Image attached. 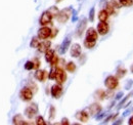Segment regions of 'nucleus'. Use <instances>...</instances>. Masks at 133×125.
<instances>
[{
	"label": "nucleus",
	"instance_id": "1",
	"mask_svg": "<svg viewBox=\"0 0 133 125\" xmlns=\"http://www.w3.org/2000/svg\"><path fill=\"white\" fill-rule=\"evenodd\" d=\"M73 9H74L73 6H69V7H66V8H64V9L59 10L58 15L56 16L55 18L57 20V22H58L59 24H65V23H66V22L69 21V18L72 16Z\"/></svg>",
	"mask_w": 133,
	"mask_h": 125
},
{
	"label": "nucleus",
	"instance_id": "2",
	"mask_svg": "<svg viewBox=\"0 0 133 125\" xmlns=\"http://www.w3.org/2000/svg\"><path fill=\"white\" fill-rule=\"evenodd\" d=\"M104 86L109 90H114L119 86V79L114 75H109L104 80Z\"/></svg>",
	"mask_w": 133,
	"mask_h": 125
},
{
	"label": "nucleus",
	"instance_id": "3",
	"mask_svg": "<svg viewBox=\"0 0 133 125\" xmlns=\"http://www.w3.org/2000/svg\"><path fill=\"white\" fill-rule=\"evenodd\" d=\"M38 105L37 104H35V103H32V104H30L26 109L24 111V113H25V115L29 118V119H32L34 118L37 114H38Z\"/></svg>",
	"mask_w": 133,
	"mask_h": 125
},
{
	"label": "nucleus",
	"instance_id": "4",
	"mask_svg": "<svg viewBox=\"0 0 133 125\" xmlns=\"http://www.w3.org/2000/svg\"><path fill=\"white\" fill-rule=\"evenodd\" d=\"M87 22H88V20L85 16H83L79 21V23H78V25L76 27V31H75V35L77 37H81L83 35L84 31L86 30V27H87Z\"/></svg>",
	"mask_w": 133,
	"mask_h": 125
},
{
	"label": "nucleus",
	"instance_id": "5",
	"mask_svg": "<svg viewBox=\"0 0 133 125\" xmlns=\"http://www.w3.org/2000/svg\"><path fill=\"white\" fill-rule=\"evenodd\" d=\"M54 80L56 81V83L62 84V85L66 81V74L63 68H61V67H56V72H55Z\"/></svg>",
	"mask_w": 133,
	"mask_h": 125
},
{
	"label": "nucleus",
	"instance_id": "6",
	"mask_svg": "<svg viewBox=\"0 0 133 125\" xmlns=\"http://www.w3.org/2000/svg\"><path fill=\"white\" fill-rule=\"evenodd\" d=\"M33 91L29 87H24L19 91V97L24 102H30L33 98Z\"/></svg>",
	"mask_w": 133,
	"mask_h": 125
},
{
	"label": "nucleus",
	"instance_id": "7",
	"mask_svg": "<svg viewBox=\"0 0 133 125\" xmlns=\"http://www.w3.org/2000/svg\"><path fill=\"white\" fill-rule=\"evenodd\" d=\"M50 34H51V29L48 28L47 26H42L39 30H38V38L41 39V40H45V39H48L50 38Z\"/></svg>",
	"mask_w": 133,
	"mask_h": 125
},
{
	"label": "nucleus",
	"instance_id": "8",
	"mask_svg": "<svg viewBox=\"0 0 133 125\" xmlns=\"http://www.w3.org/2000/svg\"><path fill=\"white\" fill-rule=\"evenodd\" d=\"M63 91H64L63 86H62V84H58V83L52 85L51 89H50V93L52 95V97H54V98H59L61 95L63 94Z\"/></svg>",
	"mask_w": 133,
	"mask_h": 125
},
{
	"label": "nucleus",
	"instance_id": "9",
	"mask_svg": "<svg viewBox=\"0 0 133 125\" xmlns=\"http://www.w3.org/2000/svg\"><path fill=\"white\" fill-rule=\"evenodd\" d=\"M71 43H72V38H71V36H66V38L63 40L61 46L58 48L59 53H61V54H65L66 51H68V49L70 48V46H71Z\"/></svg>",
	"mask_w": 133,
	"mask_h": 125
},
{
	"label": "nucleus",
	"instance_id": "10",
	"mask_svg": "<svg viewBox=\"0 0 133 125\" xmlns=\"http://www.w3.org/2000/svg\"><path fill=\"white\" fill-rule=\"evenodd\" d=\"M52 18H53L52 16L50 15L47 10H45L44 12H42V15H41L40 18H39V24L41 26H47L48 24H51Z\"/></svg>",
	"mask_w": 133,
	"mask_h": 125
},
{
	"label": "nucleus",
	"instance_id": "11",
	"mask_svg": "<svg viewBox=\"0 0 133 125\" xmlns=\"http://www.w3.org/2000/svg\"><path fill=\"white\" fill-rule=\"evenodd\" d=\"M98 39V33L97 31L94 29V28H89L87 31H86V37H85V40H88V41H94L96 42Z\"/></svg>",
	"mask_w": 133,
	"mask_h": 125
},
{
	"label": "nucleus",
	"instance_id": "12",
	"mask_svg": "<svg viewBox=\"0 0 133 125\" xmlns=\"http://www.w3.org/2000/svg\"><path fill=\"white\" fill-rule=\"evenodd\" d=\"M71 47V49H70V53H71V57L72 58H76V59H78V58H80V55H81V53H82V47L80 44H78V43H74Z\"/></svg>",
	"mask_w": 133,
	"mask_h": 125
},
{
	"label": "nucleus",
	"instance_id": "13",
	"mask_svg": "<svg viewBox=\"0 0 133 125\" xmlns=\"http://www.w3.org/2000/svg\"><path fill=\"white\" fill-rule=\"evenodd\" d=\"M96 31H97V33L99 35L104 36V35H107L109 33V31H110V25L107 22H99L98 25H97Z\"/></svg>",
	"mask_w": 133,
	"mask_h": 125
},
{
	"label": "nucleus",
	"instance_id": "14",
	"mask_svg": "<svg viewBox=\"0 0 133 125\" xmlns=\"http://www.w3.org/2000/svg\"><path fill=\"white\" fill-rule=\"evenodd\" d=\"M101 110H102V108H101V106L98 103H93L88 107V112H89L88 114H90L91 116L95 117L99 112H101Z\"/></svg>",
	"mask_w": 133,
	"mask_h": 125
},
{
	"label": "nucleus",
	"instance_id": "15",
	"mask_svg": "<svg viewBox=\"0 0 133 125\" xmlns=\"http://www.w3.org/2000/svg\"><path fill=\"white\" fill-rule=\"evenodd\" d=\"M34 76H35L36 80H38V81H40V82H44V81L46 80V78L48 77V73H47V71H45V70L37 69Z\"/></svg>",
	"mask_w": 133,
	"mask_h": 125
},
{
	"label": "nucleus",
	"instance_id": "16",
	"mask_svg": "<svg viewBox=\"0 0 133 125\" xmlns=\"http://www.w3.org/2000/svg\"><path fill=\"white\" fill-rule=\"evenodd\" d=\"M50 46H51V42H50L49 40L45 39V40H43V41H41V42L39 43L37 49H38L39 52H43V53H44L47 49H49Z\"/></svg>",
	"mask_w": 133,
	"mask_h": 125
},
{
	"label": "nucleus",
	"instance_id": "17",
	"mask_svg": "<svg viewBox=\"0 0 133 125\" xmlns=\"http://www.w3.org/2000/svg\"><path fill=\"white\" fill-rule=\"evenodd\" d=\"M75 117H76V119H78L79 121H81V122H87L88 121V119H89V114L86 112V111H80V112H77L76 113V115H75Z\"/></svg>",
	"mask_w": 133,
	"mask_h": 125
},
{
	"label": "nucleus",
	"instance_id": "18",
	"mask_svg": "<svg viewBox=\"0 0 133 125\" xmlns=\"http://www.w3.org/2000/svg\"><path fill=\"white\" fill-rule=\"evenodd\" d=\"M104 9L108 11V14L110 15V16H114L115 14H116V8L111 4V2L109 1V2H107L105 4H104Z\"/></svg>",
	"mask_w": 133,
	"mask_h": 125
},
{
	"label": "nucleus",
	"instance_id": "19",
	"mask_svg": "<svg viewBox=\"0 0 133 125\" xmlns=\"http://www.w3.org/2000/svg\"><path fill=\"white\" fill-rule=\"evenodd\" d=\"M12 124H16V125L26 124V122L24 121V118H23V116L21 114H17L12 118Z\"/></svg>",
	"mask_w": 133,
	"mask_h": 125
},
{
	"label": "nucleus",
	"instance_id": "20",
	"mask_svg": "<svg viewBox=\"0 0 133 125\" xmlns=\"http://www.w3.org/2000/svg\"><path fill=\"white\" fill-rule=\"evenodd\" d=\"M109 16H110V15L108 14V11L105 9H101L98 12V20H99V22H107L109 20Z\"/></svg>",
	"mask_w": 133,
	"mask_h": 125
},
{
	"label": "nucleus",
	"instance_id": "21",
	"mask_svg": "<svg viewBox=\"0 0 133 125\" xmlns=\"http://www.w3.org/2000/svg\"><path fill=\"white\" fill-rule=\"evenodd\" d=\"M127 74V70L124 68V67H119L117 69V72H116V77L118 79H121L123 77H125V75Z\"/></svg>",
	"mask_w": 133,
	"mask_h": 125
},
{
	"label": "nucleus",
	"instance_id": "22",
	"mask_svg": "<svg viewBox=\"0 0 133 125\" xmlns=\"http://www.w3.org/2000/svg\"><path fill=\"white\" fill-rule=\"evenodd\" d=\"M44 53H45V55H44L45 61H46L47 63H49L50 61H51V59L53 58V55L55 54V53H54V50H53V49H51V48L47 49V50H46Z\"/></svg>",
	"mask_w": 133,
	"mask_h": 125
},
{
	"label": "nucleus",
	"instance_id": "23",
	"mask_svg": "<svg viewBox=\"0 0 133 125\" xmlns=\"http://www.w3.org/2000/svg\"><path fill=\"white\" fill-rule=\"evenodd\" d=\"M47 11H48L50 15L52 16V17L54 18V17H56V16L58 15V12H59V9L57 8V6H54V5H53V6H50L49 8L47 9Z\"/></svg>",
	"mask_w": 133,
	"mask_h": 125
},
{
	"label": "nucleus",
	"instance_id": "24",
	"mask_svg": "<svg viewBox=\"0 0 133 125\" xmlns=\"http://www.w3.org/2000/svg\"><path fill=\"white\" fill-rule=\"evenodd\" d=\"M76 68H77L76 64L74 62H69L66 65V70L68 72H70V73H74L76 71Z\"/></svg>",
	"mask_w": 133,
	"mask_h": 125
},
{
	"label": "nucleus",
	"instance_id": "25",
	"mask_svg": "<svg viewBox=\"0 0 133 125\" xmlns=\"http://www.w3.org/2000/svg\"><path fill=\"white\" fill-rule=\"evenodd\" d=\"M40 43V39L38 38V36H34L33 38L31 39V42H30V47L32 48H37L38 45Z\"/></svg>",
	"mask_w": 133,
	"mask_h": 125
},
{
	"label": "nucleus",
	"instance_id": "26",
	"mask_svg": "<svg viewBox=\"0 0 133 125\" xmlns=\"http://www.w3.org/2000/svg\"><path fill=\"white\" fill-rule=\"evenodd\" d=\"M119 3L122 7H130L133 6V0H119Z\"/></svg>",
	"mask_w": 133,
	"mask_h": 125
},
{
	"label": "nucleus",
	"instance_id": "27",
	"mask_svg": "<svg viewBox=\"0 0 133 125\" xmlns=\"http://www.w3.org/2000/svg\"><path fill=\"white\" fill-rule=\"evenodd\" d=\"M94 18H95V7L92 6L90 8V10H89V14H88V20H89V22L93 23L94 22Z\"/></svg>",
	"mask_w": 133,
	"mask_h": 125
},
{
	"label": "nucleus",
	"instance_id": "28",
	"mask_svg": "<svg viewBox=\"0 0 133 125\" xmlns=\"http://www.w3.org/2000/svg\"><path fill=\"white\" fill-rule=\"evenodd\" d=\"M130 97H131V95H130V93H128L126 96H125V97H124V98H123V99H121V102L119 103V106L117 107V109H118V110L122 109V107L124 106V104H125V103H127V101H128Z\"/></svg>",
	"mask_w": 133,
	"mask_h": 125
},
{
	"label": "nucleus",
	"instance_id": "29",
	"mask_svg": "<svg viewBox=\"0 0 133 125\" xmlns=\"http://www.w3.org/2000/svg\"><path fill=\"white\" fill-rule=\"evenodd\" d=\"M95 44H96V42H94V41H88V40H84V46L86 47V48H88V49L93 48V47L95 46Z\"/></svg>",
	"mask_w": 133,
	"mask_h": 125
},
{
	"label": "nucleus",
	"instance_id": "30",
	"mask_svg": "<svg viewBox=\"0 0 133 125\" xmlns=\"http://www.w3.org/2000/svg\"><path fill=\"white\" fill-rule=\"evenodd\" d=\"M24 68H25V70H28V71H30V70H33V69H34L33 61H27V62L25 63V66H24Z\"/></svg>",
	"mask_w": 133,
	"mask_h": 125
},
{
	"label": "nucleus",
	"instance_id": "31",
	"mask_svg": "<svg viewBox=\"0 0 133 125\" xmlns=\"http://www.w3.org/2000/svg\"><path fill=\"white\" fill-rule=\"evenodd\" d=\"M117 116H118V113H116L115 115H113V114H111V115H109L102 122H101V124H105V123H108L109 121H111V120H113V119H115Z\"/></svg>",
	"mask_w": 133,
	"mask_h": 125
},
{
	"label": "nucleus",
	"instance_id": "32",
	"mask_svg": "<svg viewBox=\"0 0 133 125\" xmlns=\"http://www.w3.org/2000/svg\"><path fill=\"white\" fill-rule=\"evenodd\" d=\"M37 125H45L46 124V122H45V120H44V118L42 117V116H37L36 117V122H35Z\"/></svg>",
	"mask_w": 133,
	"mask_h": 125
},
{
	"label": "nucleus",
	"instance_id": "33",
	"mask_svg": "<svg viewBox=\"0 0 133 125\" xmlns=\"http://www.w3.org/2000/svg\"><path fill=\"white\" fill-rule=\"evenodd\" d=\"M55 72H56V67H51L49 74H48V78L50 80H53L54 79V77H55Z\"/></svg>",
	"mask_w": 133,
	"mask_h": 125
},
{
	"label": "nucleus",
	"instance_id": "34",
	"mask_svg": "<svg viewBox=\"0 0 133 125\" xmlns=\"http://www.w3.org/2000/svg\"><path fill=\"white\" fill-rule=\"evenodd\" d=\"M57 63H58V57L54 54L53 58L51 59V61L49 62L50 66H51V67H56V66H57Z\"/></svg>",
	"mask_w": 133,
	"mask_h": 125
},
{
	"label": "nucleus",
	"instance_id": "35",
	"mask_svg": "<svg viewBox=\"0 0 133 125\" xmlns=\"http://www.w3.org/2000/svg\"><path fill=\"white\" fill-rule=\"evenodd\" d=\"M95 95H96V97H98L99 99H104V98H105V91H103V90H101V89H100V90H97Z\"/></svg>",
	"mask_w": 133,
	"mask_h": 125
},
{
	"label": "nucleus",
	"instance_id": "36",
	"mask_svg": "<svg viewBox=\"0 0 133 125\" xmlns=\"http://www.w3.org/2000/svg\"><path fill=\"white\" fill-rule=\"evenodd\" d=\"M72 22L73 23H76L77 21H78V10H75V9H73V11H72Z\"/></svg>",
	"mask_w": 133,
	"mask_h": 125
},
{
	"label": "nucleus",
	"instance_id": "37",
	"mask_svg": "<svg viewBox=\"0 0 133 125\" xmlns=\"http://www.w3.org/2000/svg\"><path fill=\"white\" fill-rule=\"evenodd\" d=\"M55 117V108L53 106H50L49 110V120H52Z\"/></svg>",
	"mask_w": 133,
	"mask_h": 125
},
{
	"label": "nucleus",
	"instance_id": "38",
	"mask_svg": "<svg viewBox=\"0 0 133 125\" xmlns=\"http://www.w3.org/2000/svg\"><path fill=\"white\" fill-rule=\"evenodd\" d=\"M107 114H108V112H102V113H101V112H99V113H98V114L95 116V119H96V120H101V119H102L104 116H107Z\"/></svg>",
	"mask_w": 133,
	"mask_h": 125
},
{
	"label": "nucleus",
	"instance_id": "39",
	"mask_svg": "<svg viewBox=\"0 0 133 125\" xmlns=\"http://www.w3.org/2000/svg\"><path fill=\"white\" fill-rule=\"evenodd\" d=\"M28 87H29V88H30V89L33 91V93H35V92L38 90V87L35 85V83H33V82H31V83L29 84V86H28Z\"/></svg>",
	"mask_w": 133,
	"mask_h": 125
},
{
	"label": "nucleus",
	"instance_id": "40",
	"mask_svg": "<svg viewBox=\"0 0 133 125\" xmlns=\"http://www.w3.org/2000/svg\"><path fill=\"white\" fill-rule=\"evenodd\" d=\"M33 64H34V69H35V70L39 69V67H40V65H41V63H40V61H39L38 59H34Z\"/></svg>",
	"mask_w": 133,
	"mask_h": 125
},
{
	"label": "nucleus",
	"instance_id": "41",
	"mask_svg": "<svg viewBox=\"0 0 133 125\" xmlns=\"http://www.w3.org/2000/svg\"><path fill=\"white\" fill-rule=\"evenodd\" d=\"M132 85H133V80H128L127 83L125 84V89L126 90H129L132 87Z\"/></svg>",
	"mask_w": 133,
	"mask_h": 125
},
{
	"label": "nucleus",
	"instance_id": "42",
	"mask_svg": "<svg viewBox=\"0 0 133 125\" xmlns=\"http://www.w3.org/2000/svg\"><path fill=\"white\" fill-rule=\"evenodd\" d=\"M58 34V30L56 29V28H54V29H51V34H50V38H54L56 35Z\"/></svg>",
	"mask_w": 133,
	"mask_h": 125
},
{
	"label": "nucleus",
	"instance_id": "43",
	"mask_svg": "<svg viewBox=\"0 0 133 125\" xmlns=\"http://www.w3.org/2000/svg\"><path fill=\"white\" fill-rule=\"evenodd\" d=\"M123 95H124V92H123V91H119V92L116 94L115 101H116V102H117V101H120V99L122 98V96H123Z\"/></svg>",
	"mask_w": 133,
	"mask_h": 125
},
{
	"label": "nucleus",
	"instance_id": "44",
	"mask_svg": "<svg viewBox=\"0 0 133 125\" xmlns=\"http://www.w3.org/2000/svg\"><path fill=\"white\" fill-rule=\"evenodd\" d=\"M131 111H132V109H131V108H129L128 110H126V111L123 113V117H127V116H128V115L131 113Z\"/></svg>",
	"mask_w": 133,
	"mask_h": 125
},
{
	"label": "nucleus",
	"instance_id": "45",
	"mask_svg": "<svg viewBox=\"0 0 133 125\" xmlns=\"http://www.w3.org/2000/svg\"><path fill=\"white\" fill-rule=\"evenodd\" d=\"M61 124L69 125V124H70V122H69V119H68V118H63V119H62V122H61Z\"/></svg>",
	"mask_w": 133,
	"mask_h": 125
},
{
	"label": "nucleus",
	"instance_id": "46",
	"mask_svg": "<svg viewBox=\"0 0 133 125\" xmlns=\"http://www.w3.org/2000/svg\"><path fill=\"white\" fill-rule=\"evenodd\" d=\"M122 123H123V118H120V119H118V120H116L115 122H113V125L122 124Z\"/></svg>",
	"mask_w": 133,
	"mask_h": 125
},
{
	"label": "nucleus",
	"instance_id": "47",
	"mask_svg": "<svg viewBox=\"0 0 133 125\" xmlns=\"http://www.w3.org/2000/svg\"><path fill=\"white\" fill-rule=\"evenodd\" d=\"M131 105H132V103H131V102H128L127 104H124V106H123L122 108H128V107L131 106Z\"/></svg>",
	"mask_w": 133,
	"mask_h": 125
},
{
	"label": "nucleus",
	"instance_id": "48",
	"mask_svg": "<svg viewBox=\"0 0 133 125\" xmlns=\"http://www.w3.org/2000/svg\"><path fill=\"white\" fill-rule=\"evenodd\" d=\"M128 124L133 125V116H131V117L129 118V120H128Z\"/></svg>",
	"mask_w": 133,
	"mask_h": 125
},
{
	"label": "nucleus",
	"instance_id": "49",
	"mask_svg": "<svg viewBox=\"0 0 133 125\" xmlns=\"http://www.w3.org/2000/svg\"><path fill=\"white\" fill-rule=\"evenodd\" d=\"M107 3V0H100L99 1V4L100 6H104V4Z\"/></svg>",
	"mask_w": 133,
	"mask_h": 125
},
{
	"label": "nucleus",
	"instance_id": "50",
	"mask_svg": "<svg viewBox=\"0 0 133 125\" xmlns=\"http://www.w3.org/2000/svg\"><path fill=\"white\" fill-rule=\"evenodd\" d=\"M130 72H131V73L133 74V64L131 65V67H130Z\"/></svg>",
	"mask_w": 133,
	"mask_h": 125
},
{
	"label": "nucleus",
	"instance_id": "51",
	"mask_svg": "<svg viewBox=\"0 0 133 125\" xmlns=\"http://www.w3.org/2000/svg\"><path fill=\"white\" fill-rule=\"evenodd\" d=\"M54 1H55V2H56V3H59V2H62V1H63V0H54Z\"/></svg>",
	"mask_w": 133,
	"mask_h": 125
},
{
	"label": "nucleus",
	"instance_id": "52",
	"mask_svg": "<svg viewBox=\"0 0 133 125\" xmlns=\"http://www.w3.org/2000/svg\"><path fill=\"white\" fill-rule=\"evenodd\" d=\"M132 111H133V108H132Z\"/></svg>",
	"mask_w": 133,
	"mask_h": 125
}]
</instances>
